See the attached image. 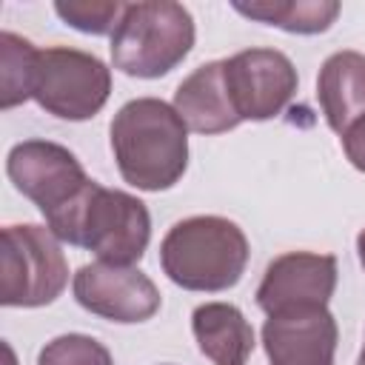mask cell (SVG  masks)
<instances>
[{
  "mask_svg": "<svg viewBox=\"0 0 365 365\" xmlns=\"http://www.w3.org/2000/svg\"><path fill=\"white\" fill-rule=\"evenodd\" d=\"M317 100L331 131L342 134L365 114V54L334 51L317 77Z\"/></svg>",
  "mask_w": 365,
  "mask_h": 365,
  "instance_id": "obj_14",
  "label": "cell"
},
{
  "mask_svg": "<svg viewBox=\"0 0 365 365\" xmlns=\"http://www.w3.org/2000/svg\"><path fill=\"white\" fill-rule=\"evenodd\" d=\"M356 254H359V262H362V268H365V228L356 234Z\"/></svg>",
  "mask_w": 365,
  "mask_h": 365,
  "instance_id": "obj_20",
  "label": "cell"
},
{
  "mask_svg": "<svg viewBox=\"0 0 365 365\" xmlns=\"http://www.w3.org/2000/svg\"><path fill=\"white\" fill-rule=\"evenodd\" d=\"M191 331L200 354L211 365H248L254 354V328L231 302H202L191 314Z\"/></svg>",
  "mask_w": 365,
  "mask_h": 365,
  "instance_id": "obj_13",
  "label": "cell"
},
{
  "mask_svg": "<svg viewBox=\"0 0 365 365\" xmlns=\"http://www.w3.org/2000/svg\"><path fill=\"white\" fill-rule=\"evenodd\" d=\"M356 365H365V348L359 351V356H356Z\"/></svg>",
  "mask_w": 365,
  "mask_h": 365,
  "instance_id": "obj_21",
  "label": "cell"
},
{
  "mask_svg": "<svg viewBox=\"0 0 365 365\" xmlns=\"http://www.w3.org/2000/svg\"><path fill=\"white\" fill-rule=\"evenodd\" d=\"M125 3L117 0H57V17L83 34H114Z\"/></svg>",
  "mask_w": 365,
  "mask_h": 365,
  "instance_id": "obj_17",
  "label": "cell"
},
{
  "mask_svg": "<svg viewBox=\"0 0 365 365\" xmlns=\"http://www.w3.org/2000/svg\"><path fill=\"white\" fill-rule=\"evenodd\" d=\"M336 291V259L331 254L288 251L268 262L257 288V305L271 317L297 308H322Z\"/></svg>",
  "mask_w": 365,
  "mask_h": 365,
  "instance_id": "obj_10",
  "label": "cell"
},
{
  "mask_svg": "<svg viewBox=\"0 0 365 365\" xmlns=\"http://www.w3.org/2000/svg\"><path fill=\"white\" fill-rule=\"evenodd\" d=\"M74 299L94 317L131 325L145 322L160 311V291L148 274L134 265L88 262L71 279Z\"/></svg>",
  "mask_w": 365,
  "mask_h": 365,
  "instance_id": "obj_9",
  "label": "cell"
},
{
  "mask_svg": "<svg viewBox=\"0 0 365 365\" xmlns=\"http://www.w3.org/2000/svg\"><path fill=\"white\" fill-rule=\"evenodd\" d=\"M37 51L26 37L14 31L0 34V83H3V108H14L31 97V77Z\"/></svg>",
  "mask_w": 365,
  "mask_h": 365,
  "instance_id": "obj_16",
  "label": "cell"
},
{
  "mask_svg": "<svg viewBox=\"0 0 365 365\" xmlns=\"http://www.w3.org/2000/svg\"><path fill=\"white\" fill-rule=\"evenodd\" d=\"M234 11L291 34H319V31H328L331 23L336 20L339 3L336 0H257V3H234Z\"/></svg>",
  "mask_w": 365,
  "mask_h": 365,
  "instance_id": "obj_15",
  "label": "cell"
},
{
  "mask_svg": "<svg viewBox=\"0 0 365 365\" xmlns=\"http://www.w3.org/2000/svg\"><path fill=\"white\" fill-rule=\"evenodd\" d=\"M111 94V68L88 51L51 46L37 51L31 97L60 120H91Z\"/></svg>",
  "mask_w": 365,
  "mask_h": 365,
  "instance_id": "obj_6",
  "label": "cell"
},
{
  "mask_svg": "<svg viewBox=\"0 0 365 365\" xmlns=\"http://www.w3.org/2000/svg\"><path fill=\"white\" fill-rule=\"evenodd\" d=\"M339 140H342V151H345V157L351 160V165L365 174V114H362L359 120H354V123L339 134Z\"/></svg>",
  "mask_w": 365,
  "mask_h": 365,
  "instance_id": "obj_19",
  "label": "cell"
},
{
  "mask_svg": "<svg viewBox=\"0 0 365 365\" xmlns=\"http://www.w3.org/2000/svg\"><path fill=\"white\" fill-rule=\"evenodd\" d=\"M68 285V262L60 240L46 225H6L0 251V302L9 308H40Z\"/></svg>",
  "mask_w": 365,
  "mask_h": 365,
  "instance_id": "obj_5",
  "label": "cell"
},
{
  "mask_svg": "<svg viewBox=\"0 0 365 365\" xmlns=\"http://www.w3.org/2000/svg\"><path fill=\"white\" fill-rule=\"evenodd\" d=\"M48 231L60 242L94 251L100 262L134 265L148 248L151 214L134 194L91 180L66 211L48 220Z\"/></svg>",
  "mask_w": 365,
  "mask_h": 365,
  "instance_id": "obj_2",
  "label": "cell"
},
{
  "mask_svg": "<svg viewBox=\"0 0 365 365\" xmlns=\"http://www.w3.org/2000/svg\"><path fill=\"white\" fill-rule=\"evenodd\" d=\"M37 365H114L103 342L88 334H60L43 345Z\"/></svg>",
  "mask_w": 365,
  "mask_h": 365,
  "instance_id": "obj_18",
  "label": "cell"
},
{
  "mask_svg": "<svg viewBox=\"0 0 365 365\" xmlns=\"http://www.w3.org/2000/svg\"><path fill=\"white\" fill-rule=\"evenodd\" d=\"M6 174L14 188L43 211L46 222L66 211L91 182L80 160L51 140L17 143L6 157Z\"/></svg>",
  "mask_w": 365,
  "mask_h": 365,
  "instance_id": "obj_7",
  "label": "cell"
},
{
  "mask_svg": "<svg viewBox=\"0 0 365 365\" xmlns=\"http://www.w3.org/2000/svg\"><path fill=\"white\" fill-rule=\"evenodd\" d=\"M194 34V17L182 3H125L108 46L111 63L128 77L157 80L188 57Z\"/></svg>",
  "mask_w": 365,
  "mask_h": 365,
  "instance_id": "obj_4",
  "label": "cell"
},
{
  "mask_svg": "<svg viewBox=\"0 0 365 365\" xmlns=\"http://www.w3.org/2000/svg\"><path fill=\"white\" fill-rule=\"evenodd\" d=\"M174 108L182 117V123L197 134H222L242 123L225 86L222 60H211L194 68L177 86Z\"/></svg>",
  "mask_w": 365,
  "mask_h": 365,
  "instance_id": "obj_12",
  "label": "cell"
},
{
  "mask_svg": "<svg viewBox=\"0 0 365 365\" xmlns=\"http://www.w3.org/2000/svg\"><path fill=\"white\" fill-rule=\"evenodd\" d=\"M339 328L328 305L271 314L262 325V348L271 365H334Z\"/></svg>",
  "mask_w": 365,
  "mask_h": 365,
  "instance_id": "obj_11",
  "label": "cell"
},
{
  "mask_svg": "<svg viewBox=\"0 0 365 365\" xmlns=\"http://www.w3.org/2000/svg\"><path fill=\"white\" fill-rule=\"evenodd\" d=\"M111 154L120 177L140 191H168L188 168V125L174 106L137 97L111 120Z\"/></svg>",
  "mask_w": 365,
  "mask_h": 365,
  "instance_id": "obj_1",
  "label": "cell"
},
{
  "mask_svg": "<svg viewBox=\"0 0 365 365\" xmlns=\"http://www.w3.org/2000/svg\"><path fill=\"white\" fill-rule=\"evenodd\" d=\"M225 86L240 120H271L294 100L299 77L288 54L277 48H245L222 60Z\"/></svg>",
  "mask_w": 365,
  "mask_h": 365,
  "instance_id": "obj_8",
  "label": "cell"
},
{
  "mask_svg": "<svg viewBox=\"0 0 365 365\" xmlns=\"http://www.w3.org/2000/svg\"><path fill=\"white\" fill-rule=\"evenodd\" d=\"M248 240L242 228L217 214L180 220L160 242V265L165 277L185 291H228L248 265Z\"/></svg>",
  "mask_w": 365,
  "mask_h": 365,
  "instance_id": "obj_3",
  "label": "cell"
}]
</instances>
